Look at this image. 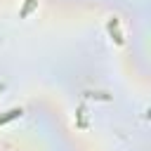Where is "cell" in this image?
Masks as SVG:
<instances>
[{
	"mask_svg": "<svg viewBox=\"0 0 151 151\" xmlns=\"http://www.w3.org/2000/svg\"><path fill=\"white\" fill-rule=\"evenodd\" d=\"M2 87H5V85H2V83H0V90H2Z\"/></svg>",
	"mask_w": 151,
	"mask_h": 151,
	"instance_id": "obj_3",
	"label": "cell"
},
{
	"mask_svg": "<svg viewBox=\"0 0 151 151\" xmlns=\"http://www.w3.org/2000/svg\"><path fill=\"white\" fill-rule=\"evenodd\" d=\"M21 116V109H12V111H7L5 116H0V123H7V120H12V118H19Z\"/></svg>",
	"mask_w": 151,
	"mask_h": 151,
	"instance_id": "obj_1",
	"label": "cell"
},
{
	"mask_svg": "<svg viewBox=\"0 0 151 151\" xmlns=\"http://www.w3.org/2000/svg\"><path fill=\"white\" fill-rule=\"evenodd\" d=\"M33 5H35V0H28V2H26V7L21 9V17H26V14L31 12V7H33Z\"/></svg>",
	"mask_w": 151,
	"mask_h": 151,
	"instance_id": "obj_2",
	"label": "cell"
}]
</instances>
